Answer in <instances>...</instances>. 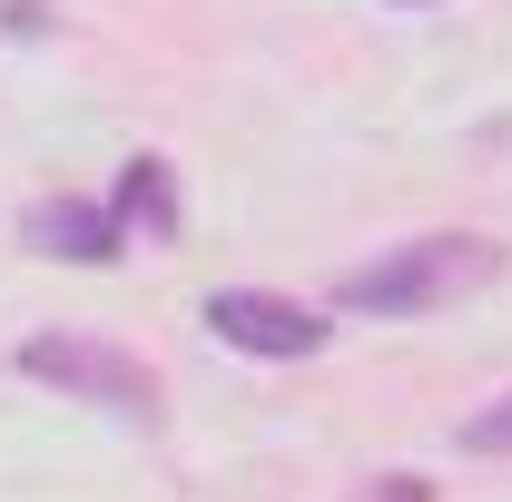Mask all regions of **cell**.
I'll return each mask as SVG.
<instances>
[{
	"mask_svg": "<svg viewBox=\"0 0 512 502\" xmlns=\"http://www.w3.org/2000/svg\"><path fill=\"white\" fill-rule=\"evenodd\" d=\"M109 207H119V227H148V237H168V227H178V188H168V168H158V158H128Z\"/></svg>",
	"mask_w": 512,
	"mask_h": 502,
	"instance_id": "5b68a950",
	"label": "cell"
},
{
	"mask_svg": "<svg viewBox=\"0 0 512 502\" xmlns=\"http://www.w3.org/2000/svg\"><path fill=\"white\" fill-rule=\"evenodd\" d=\"M493 276H503V247L493 237H424V247H394L375 266H355L335 286V306L345 315H444L463 296H483Z\"/></svg>",
	"mask_w": 512,
	"mask_h": 502,
	"instance_id": "6da1fadb",
	"label": "cell"
},
{
	"mask_svg": "<svg viewBox=\"0 0 512 502\" xmlns=\"http://www.w3.org/2000/svg\"><path fill=\"white\" fill-rule=\"evenodd\" d=\"M207 335H217V345H237V355H256V365H306V355H316L335 325H325L316 306H296V296L227 286V296L207 306Z\"/></svg>",
	"mask_w": 512,
	"mask_h": 502,
	"instance_id": "3957f363",
	"label": "cell"
},
{
	"mask_svg": "<svg viewBox=\"0 0 512 502\" xmlns=\"http://www.w3.org/2000/svg\"><path fill=\"white\" fill-rule=\"evenodd\" d=\"M355 502H434V483H424V473H384V483H365Z\"/></svg>",
	"mask_w": 512,
	"mask_h": 502,
	"instance_id": "52a82bcc",
	"label": "cell"
},
{
	"mask_svg": "<svg viewBox=\"0 0 512 502\" xmlns=\"http://www.w3.org/2000/svg\"><path fill=\"white\" fill-rule=\"evenodd\" d=\"M453 443H463V453H512V394H503V404H483V414H463V434H453Z\"/></svg>",
	"mask_w": 512,
	"mask_h": 502,
	"instance_id": "8992f818",
	"label": "cell"
},
{
	"mask_svg": "<svg viewBox=\"0 0 512 502\" xmlns=\"http://www.w3.org/2000/svg\"><path fill=\"white\" fill-rule=\"evenodd\" d=\"M40 256H79V266H109L119 256V207H89V197H50V207H30V227H20Z\"/></svg>",
	"mask_w": 512,
	"mask_h": 502,
	"instance_id": "277c9868",
	"label": "cell"
},
{
	"mask_svg": "<svg viewBox=\"0 0 512 502\" xmlns=\"http://www.w3.org/2000/svg\"><path fill=\"white\" fill-rule=\"evenodd\" d=\"M10 365H20L30 384L89 394V404H109V414H128V424H148V414H158V375H148L128 345H99V335H30Z\"/></svg>",
	"mask_w": 512,
	"mask_h": 502,
	"instance_id": "7a4b0ae2",
	"label": "cell"
}]
</instances>
